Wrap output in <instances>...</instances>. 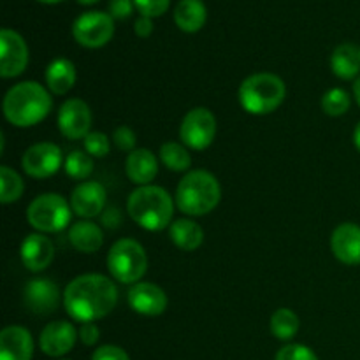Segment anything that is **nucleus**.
<instances>
[{"label": "nucleus", "instance_id": "obj_10", "mask_svg": "<svg viewBox=\"0 0 360 360\" xmlns=\"http://www.w3.org/2000/svg\"><path fill=\"white\" fill-rule=\"evenodd\" d=\"M62 150L55 143L42 141L28 148L21 157V167L25 174L34 179H46L55 176L63 167Z\"/></svg>", "mask_w": 360, "mask_h": 360}, {"label": "nucleus", "instance_id": "obj_24", "mask_svg": "<svg viewBox=\"0 0 360 360\" xmlns=\"http://www.w3.org/2000/svg\"><path fill=\"white\" fill-rule=\"evenodd\" d=\"M169 238L176 248L183 252H195L204 243V231L192 218H179L169 227Z\"/></svg>", "mask_w": 360, "mask_h": 360}, {"label": "nucleus", "instance_id": "obj_32", "mask_svg": "<svg viewBox=\"0 0 360 360\" xmlns=\"http://www.w3.org/2000/svg\"><path fill=\"white\" fill-rule=\"evenodd\" d=\"M274 360H319L315 352L301 343H288L276 354Z\"/></svg>", "mask_w": 360, "mask_h": 360}, {"label": "nucleus", "instance_id": "obj_25", "mask_svg": "<svg viewBox=\"0 0 360 360\" xmlns=\"http://www.w3.org/2000/svg\"><path fill=\"white\" fill-rule=\"evenodd\" d=\"M207 20V11L202 0H179L174 9V21L179 30L186 34H195L204 27Z\"/></svg>", "mask_w": 360, "mask_h": 360}, {"label": "nucleus", "instance_id": "obj_4", "mask_svg": "<svg viewBox=\"0 0 360 360\" xmlns=\"http://www.w3.org/2000/svg\"><path fill=\"white\" fill-rule=\"evenodd\" d=\"M221 200L217 176L204 169L188 171L176 188V206L186 217H206Z\"/></svg>", "mask_w": 360, "mask_h": 360}, {"label": "nucleus", "instance_id": "obj_41", "mask_svg": "<svg viewBox=\"0 0 360 360\" xmlns=\"http://www.w3.org/2000/svg\"><path fill=\"white\" fill-rule=\"evenodd\" d=\"M354 97H355V101H357V104L360 105V76L355 79V83H354Z\"/></svg>", "mask_w": 360, "mask_h": 360}, {"label": "nucleus", "instance_id": "obj_18", "mask_svg": "<svg viewBox=\"0 0 360 360\" xmlns=\"http://www.w3.org/2000/svg\"><path fill=\"white\" fill-rule=\"evenodd\" d=\"M333 255L345 266H360V225L345 221L330 236Z\"/></svg>", "mask_w": 360, "mask_h": 360}, {"label": "nucleus", "instance_id": "obj_37", "mask_svg": "<svg viewBox=\"0 0 360 360\" xmlns=\"http://www.w3.org/2000/svg\"><path fill=\"white\" fill-rule=\"evenodd\" d=\"M77 334H79V341L84 347H95L98 343V340H101V329L94 322L81 323Z\"/></svg>", "mask_w": 360, "mask_h": 360}, {"label": "nucleus", "instance_id": "obj_34", "mask_svg": "<svg viewBox=\"0 0 360 360\" xmlns=\"http://www.w3.org/2000/svg\"><path fill=\"white\" fill-rule=\"evenodd\" d=\"M136 9L139 11L141 16L148 18H158L169 9L171 0H134Z\"/></svg>", "mask_w": 360, "mask_h": 360}, {"label": "nucleus", "instance_id": "obj_23", "mask_svg": "<svg viewBox=\"0 0 360 360\" xmlns=\"http://www.w3.org/2000/svg\"><path fill=\"white\" fill-rule=\"evenodd\" d=\"M330 69L340 79H357L360 74V48L352 42H343L338 46L330 56Z\"/></svg>", "mask_w": 360, "mask_h": 360}, {"label": "nucleus", "instance_id": "obj_26", "mask_svg": "<svg viewBox=\"0 0 360 360\" xmlns=\"http://www.w3.org/2000/svg\"><path fill=\"white\" fill-rule=\"evenodd\" d=\"M158 157L164 167L172 172H188V169L192 167V155L183 143H176V141L164 143L158 151Z\"/></svg>", "mask_w": 360, "mask_h": 360}, {"label": "nucleus", "instance_id": "obj_5", "mask_svg": "<svg viewBox=\"0 0 360 360\" xmlns=\"http://www.w3.org/2000/svg\"><path fill=\"white\" fill-rule=\"evenodd\" d=\"M287 97V86L273 72H257L246 77L238 91L241 108L248 115L266 116L276 111Z\"/></svg>", "mask_w": 360, "mask_h": 360}, {"label": "nucleus", "instance_id": "obj_42", "mask_svg": "<svg viewBox=\"0 0 360 360\" xmlns=\"http://www.w3.org/2000/svg\"><path fill=\"white\" fill-rule=\"evenodd\" d=\"M79 4H83V6H94V4H97L98 0H77Z\"/></svg>", "mask_w": 360, "mask_h": 360}, {"label": "nucleus", "instance_id": "obj_30", "mask_svg": "<svg viewBox=\"0 0 360 360\" xmlns=\"http://www.w3.org/2000/svg\"><path fill=\"white\" fill-rule=\"evenodd\" d=\"M352 97L347 90L343 88H330L329 91H326L320 101V105H322V111L326 112L327 116H333V118H338V116L347 115L348 109H350Z\"/></svg>", "mask_w": 360, "mask_h": 360}, {"label": "nucleus", "instance_id": "obj_20", "mask_svg": "<svg viewBox=\"0 0 360 360\" xmlns=\"http://www.w3.org/2000/svg\"><path fill=\"white\" fill-rule=\"evenodd\" d=\"M127 178L137 186L151 185L158 174V160L155 153L148 148H137L127 155L125 160Z\"/></svg>", "mask_w": 360, "mask_h": 360}, {"label": "nucleus", "instance_id": "obj_9", "mask_svg": "<svg viewBox=\"0 0 360 360\" xmlns=\"http://www.w3.org/2000/svg\"><path fill=\"white\" fill-rule=\"evenodd\" d=\"M72 35L77 44L83 48H102L115 35V20L109 13L88 11L76 18V21L72 23Z\"/></svg>", "mask_w": 360, "mask_h": 360}, {"label": "nucleus", "instance_id": "obj_2", "mask_svg": "<svg viewBox=\"0 0 360 360\" xmlns=\"http://www.w3.org/2000/svg\"><path fill=\"white\" fill-rule=\"evenodd\" d=\"M2 109L11 125L28 129L41 123L51 112V91L37 81H21L11 86L4 95Z\"/></svg>", "mask_w": 360, "mask_h": 360}, {"label": "nucleus", "instance_id": "obj_17", "mask_svg": "<svg viewBox=\"0 0 360 360\" xmlns=\"http://www.w3.org/2000/svg\"><path fill=\"white\" fill-rule=\"evenodd\" d=\"M20 257L23 266L30 273H42L55 260V245L46 234L34 232V234H28L21 243Z\"/></svg>", "mask_w": 360, "mask_h": 360}, {"label": "nucleus", "instance_id": "obj_16", "mask_svg": "<svg viewBox=\"0 0 360 360\" xmlns=\"http://www.w3.org/2000/svg\"><path fill=\"white\" fill-rule=\"evenodd\" d=\"M79 340L76 327L67 320H56L49 322L39 336V347L42 354L48 357H63L74 348L76 341Z\"/></svg>", "mask_w": 360, "mask_h": 360}, {"label": "nucleus", "instance_id": "obj_35", "mask_svg": "<svg viewBox=\"0 0 360 360\" xmlns=\"http://www.w3.org/2000/svg\"><path fill=\"white\" fill-rule=\"evenodd\" d=\"M91 360H130L129 354L116 345H102L91 355Z\"/></svg>", "mask_w": 360, "mask_h": 360}, {"label": "nucleus", "instance_id": "obj_11", "mask_svg": "<svg viewBox=\"0 0 360 360\" xmlns=\"http://www.w3.org/2000/svg\"><path fill=\"white\" fill-rule=\"evenodd\" d=\"M28 46L25 39L11 28L0 30V76L4 79L18 77L28 65Z\"/></svg>", "mask_w": 360, "mask_h": 360}, {"label": "nucleus", "instance_id": "obj_31", "mask_svg": "<svg viewBox=\"0 0 360 360\" xmlns=\"http://www.w3.org/2000/svg\"><path fill=\"white\" fill-rule=\"evenodd\" d=\"M83 143L84 151L94 158L108 157L109 151H111V139L104 132H90L84 137Z\"/></svg>", "mask_w": 360, "mask_h": 360}, {"label": "nucleus", "instance_id": "obj_33", "mask_svg": "<svg viewBox=\"0 0 360 360\" xmlns=\"http://www.w3.org/2000/svg\"><path fill=\"white\" fill-rule=\"evenodd\" d=\"M112 143H115V146L118 148L120 151H125V153H132L134 150H137L136 132H134L129 125H120L118 129L112 132Z\"/></svg>", "mask_w": 360, "mask_h": 360}, {"label": "nucleus", "instance_id": "obj_39", "mask_svg": "<svg viewBox=\"0 0 360 360\" xmlns=\"http://www.w3.org/2000/svg\"><path fill=\"white\" fill-rule=\"evenodd\" d=\"M153 20L148 16H139L136 20V23H134V30H136L137 37H150V35L153 34Z\"/></svg>", "mask_w": 360, "mask_h": 360}, {"label": "nucleus", "instance_id": "obj_21", "mask_svg": "<svg viewBox=\"0 0 360 360\" xmlns=\"http://www.w3.org/2000/svg\"><path fill=\"white\" fill-rule=\"evenodd\" d=\"M70 246L79 253H95L104 245V232L95 221L79 220L69 227Z\"/></svg>", "mask_w": 360, "mask_h": 360}, {"label": "nucleus", "instance_id": "obj_8", "mask_svg": "<svg viewBox=\"0 0 360 360\" xmlns=\"http://www.w3.org/2000/svg\"><path fill=\"white\" fill-rule=\"evenodd\" d=\"M217 137V118L207 108H193L183 116L179 139L188 150L204 151Z\"/></svg>", "mask_w": 360, "mask_h": 360}, {"label": "nucleus", "instance_id": "obj_28", "mask_svg": "<svg viewBox=\"0 0 360 360\" xmlns=\"http://www.w3.org/2000/svg\"><path fill=\"white\" fill-rule=\"evenodd\" d=\"M63 171L76 181H86L94 172V157H90L84 150L70 151L63 162Z\"/></svg>", "mask_w": 360, "mask_h": 360}, {"label": "nucleus", "instance_id": "obj_6", "mask_svg": "<svg viewBox=\"0 0 360 360\" xmlns=\"http://www.w3.org/2000/svg\"><path fill=\"white\" fill-rule=\"evenodd\" d=\"M108 271L112 280L123 285H136L148 271L146 250L136 239H118L109 248Z\"/></svg>", "mask_w": 360, "mask_h": 360}, {"label": "nucleus", "instance_id": "obj_12", "mask_svg": "<svg viewBox=\"0 0 360 360\" xmlns=\"http://www.w3.org/2000/svg\"><path fill=\"white\" fill-rule=\"evenodd\" d=\"M91 109L83 98H67L58 109L56 123L63 137L70 141L84 139L91 132Z\"/></svg>", "mask_w": 360, "mask_h": 360}, {"label": "nucleus", "instance_id": "obj_22", "mask_svg": "<svg viewBox=\"0 0 360 360\" xmlns=\"http://www.w3.org/2000/svg\"><path fill=\"white\" fill-rule=\"evenodd\" d=\"M77 79L76 67L67 58H55L44 72V81L53 95H67Z\"/></svg>", "mask_w": 360, "mask_h": 360}, {"label": "nucleus", "instance_id": "obj_1", "mask_svg": "<svg viewBox=\"0 0 360 360\" xmlns=\"http://www.w3.org/2000/svg\"><path fill=\"white\" fill-rule=\"evenodd\" d=\"M62 302L67 315L76 322H97L116 308L118 288L104 274H81L67 285Z\"/></svg>", "mask_w": 360, "mask_h": 360}, {"label": "nucleus", "instance_id": "obj_13", "mask_svg": "<svg viewBox=\"0 0 360 360\" xmlns=\"http://www.w3.org/2000/svg\"><path fill=\"white\" fill-rule=\"evenodd\" d=\"M63 294L58 285L49 278H34L23 287V302L27 309L34 315L46 316L56 311Z\"/></svg>", "mask_w": 360, "mask_h": 360}, {"label": "nucleus", "instance_id": "obj_43", "mask_svg": "<svg viewBox=\"0 0 360 360\" xmlns=\"http://www.w3.org/2000/svg\"><path fill=\"white\" fill-rule=\"evenodd\" d=\"M37 2H41V4H58V2H62V0H37Z\"/></svg>", "mask_w": 360, "mask_h": 360}, {"label": "nucleus", "instance_id": "obj_7", "mask_svg": "<svg viewBox=\"0 0 360 360\" xmlns=\"http://www.w3.org/2000/svg\"><path fill=\"white\" fill-rule=\"evenodd\" d=\"M72 218L70 200L60 193H41L30 202L27 210V220L41 234H56L69 227Z\"/></svg>", "mask_w": 360, "mask_h": 360}, {"label": "nucleus", "instance_id": "obj_40", "mask_svg": "<svg viewBox=\"0 0 360 360\" xmlns=\"http://www.w3.org/2000/svg\"><path fill=\"white\" fill-rule=\"evenodd\" d=\"M354 144H355V148L360 151V122L357 123V127H355V130H354Z\"/></svg>", "mask_w": 360, "mask_h": 360}, {"label": "nucleus", "instance_id": "obj_27", "mask_svg": "<svg viewBox=\"0 0 360 360\" xmlns=\"http://www.w3.org/2000/svg\"><path fill=\"white\" fill-rule=\"evenodd\" d=\"M269 329L273 336L280 341L294 340L299 333V316L290 308H278L273 313L269 322Z\"/></svg>", "mask_w": 360, "mask_h": 360}, {"label": "nucleus", "instance_id": "obj_19", "mask_svg": "<svg viewBox=\"0 0 360 360\" xmlns=\"http://www.w3.org/2000/svg\"><path fill=\"white\" fill-rule=\"evenodd\" d=\"M34 340L30 330L9 326L0 333V360H32Z\"/></svg>", "mask_w": 360, "mask_h": 360}, {"label": "nucleus", "instance_id": "obj_3", "mask_svg": "<svg viewBox=\"0 0 360 360\" xmlns=\"http://www.w3.org/2000/svg\"><path fill=\"white\" fill-rule=\"evenodd\" d=\"M174 202L162 186H137L127 200V213L144 231L160 232L171 227Z\"/></svg>", "mask_w": 360, "mask_h": 360}, {"label": "nucleus", "instance_id": "obj_36", "mask_svg": "<svg viewBox=\"0 0 360 360\" xmlns=\"http://www.w3.org/2000/svg\"><path fill=\"white\" fill-rule=\"evenodd\" d=\"M134 0H109V11L108 13L111 14L112 20H127V18L132 16L134 13Z\"/></svg>", "mask_w": 360, "mask_h": 360}, {"label": "nucleus", "instance_id": "obj_38", "mask_svg": "<svg viewBox=\"0 0 360 360\" xmlns=\"http://www.w3.org/2000/svg\"><path fill=\"white\" fill-rule=\"evenodd\" d=\"M102 218V225L108 229H118L120 224H122V213L116 206H109L105 207L104 213L101 214Z\"/></svg>", "mask_w": 360, "mask_h": 360}, {"label": "nucleus", "instance_id": "obj_14", "mask_svg": "<svg viewBox=\"0 0 360 360\" xmlns=\"http://www.w3.org/2000/svg\"><path fill=\"white\" fill-rule=\"evenodd\" d=\"M108 202L105 186L98 181H81L70 193L72 213L83 220H91L104 213Z\"/></svg>", "mask_w": 360, "mask_h": 360}, {"label": "nucleus", "instance_id": "obj_15", "mask_svg": "<svg viewBox=\"0 0 360 360\" xmlns=\"http://www.w3.org/2000/svg\"><path fill=\"white\" fill-rule=\"evenodd\" d=\"M130 309L143 316H158L167 309V294L158 285L150 281H139L132 285L127 294Z\"/></svg>", "mask_w": 360, "mask_h": 360}, {"label": "nucleus", "instance_id": "obj_29", "mask_svg": "<svg viewBox=\"0 0 360 360\" xmlns=\"http://www.w3.org/2000/svg\"><path fill=\"white\" fill-rule=\"evenodd\" d=\"M25 192V183L21 176L9 165L0 167V200L2 204H13L21 199Z\"/></svg>", "mask_w": 360, "mask_h": 360}]
</instances>
